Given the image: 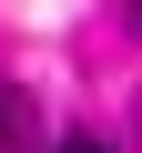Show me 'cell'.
Wrapping results in <instances>:
<instances>
[{
    "mask_svg": "<svg viewBox=\"0 0 142 153\" xmlns=\"http://www.w3.org/2000/svg\"><path fill=\"white\" fill-rule=\"evenodd\" d=\"M41 143V123H31V102L10 92V82H0V153H31Z\"/></svg>",
    "mask_w": 142,
    "mask_h": 153,
    "instance_id": "obj_1",
    "label": "cell"
},
{
    "mask_svg": "<svg viewBox=\"0 0 142 153\" xmlns=\"http://www.w3.org/2000/svg\"><path fill=\"white\" fill-rule=\"evenodd\" d=\"M132 41H142V0H132Z\"/></svg>",
    "mask_w": 142,
    "mask_h": 153,
    "instance_id": "obj_2",
    "label": "cell"
},
{
    "mask_svg": "<svg viewBox=\"0 0 142 153\" xmlns=\"http://www.w3.org/2000/svg\"><path fill=\"white\" fill-rule=\"evenodd\" d=\"M71 153H102V143H71Z\"/></svg>",
    "mask_w": 142,
    "mask_h": 153,
    "instance_id": "obj_3",
    "label": "cell"
},
{
    "mask_svg": "<svg viewBox=\"0 0 142 153\" xmlns=\"http://www.w3.org/2000/svg\"><path fill=\"white\" fill-rule=\"evenodd\" d=\"M132 112H142V102H132Z\"/></svg>",
    "mask_w": 142,
    "mask_h": 153,
    "instance_id": "obj_4",
    "label": "cell"
}]
</instances>
